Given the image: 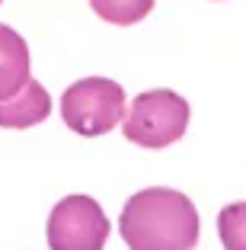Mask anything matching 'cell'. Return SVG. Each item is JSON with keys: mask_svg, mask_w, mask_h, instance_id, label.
I'll use <instances>...</instances> for the list:
<instances>
[{"mask_svg": "<svg viewBox=\"0 0 246 250\" xmlns=\"http://www.w3.org/2000/svg\"><path fill=\"white\" fill-rule=\"evenodd\" d=\"M122 237L131 250H192L202 234L195 206L176 189H141L122 208Z\"/></svg>", "mask_w": 246, "mask_h": 250, "instance_id": "cell-1", "label": "cell"}, {"mask_svg": "<svg viewBox=\"0 0 246 250\" xmlns=\"http://www.w3.org/2000/svg\"><path fill=\"white\" fill-rule=\"evenodd\" d=\"M61 116L77 135H106L125 119V90L109 77H83L64 90Z\"/></svg>", "mask_w": 246, "mask_h": 250, "instance_id": "cell-2", "label": "cell"}, {"mask_svg": "<svg viewBox=\"0 0 246 250\" xmlns=\"http://www.w3.org/2000/svg\"><path fill=\"white\" fill-rule=\"evenodd\" d=\"M189 125V103L173 90H151L131 103L125 135L141 147H167L182 138Z\"/></svg>", "mask_w": 246, "mask_h": 250, "instance_id": "cell-3", "label": "cell"}, {"mask_svg": "<svg viewBox=\"0 0 246 250\" xmlns=\"http://www.w3.org/2000/svg\"><path fill=\"white\" fill-rule=\"evenodd\" d=\"M109 237V221L96 199L67 196L51 208L48 247L51 250H102Z\"/></svg>", "mask_w": 246, "mask_h": 250, "instance_id": "cell-4", "label": "cell"}, {"mask_svg": "<svg viewBox=\"0 0 246 250\" xmlns=\"http://www.w3.org/2000/svg\"><path fill=\"white\" fill-rule=\"evenodd\" d=\"M48 112H51V100L45 93V87L29 77V83L22 90L0 100V128H32L42 119H48Z\"/></svg>", "mask_w": 246, "mask_h": 250, "instance_id": "cell-5", "label": "cell"}, {"mask_svg": "<svg viewBox=\"0 0 246 250\" xmlns=\"http://www.w3.org/2000/svg\"><path fill=\"white\" fill-rule=\"evenodd\" d=\"M29 83V48L19 32L0 26V100Z\"/></svg>", "mask_w": 246, "mask_h": 250, "instance_id": "cell-6", "label": "cell"}, {"mask_svg": "<svg viewBox=\"0 0 246 250\" xmlns=\"http://www.w3.org/2000/svg\"><path fill=\"white\" fill-rule=\"evenodd\" d=\"M90 7L96 10V16H102L106 22L115 26H131V22L144 20L153 10V0H90Z\"/></svg>", "mask_w": 246, "mask_h": 250, "instance_id": "cell-7", "label": "cell"}, {"mask_svg": "<svg viewBox=\"0 0 246 250\" xmlns=\"http://www.w3.org/2000/svg\"><path fill=\"white\" fill-rule=\"evenodd\" d=\"M217 234L227 250H246V202H233L217 215Z\"/></svg>", "mask_w": 246, "mask_h": 250, "instance_id": "cell-8", "label": "cell"}]
</instances>
